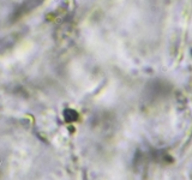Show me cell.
<instances>
[{"label": "cell", "instance_id": "1", "mask_svg": "<svg viewBox=\"0 0 192 180\" xmlns=\"http://www.w3.org/2000/svg\"><path fill=\"white\" fill-rule=\"evenodd\" d=\"M64 116H65V120H66V121H73V120H77L78 114H77V112L73 111V109H66L64 112Z\"/></svg>", "mask_w": 192, "mask_h": 180}]
</instances>
